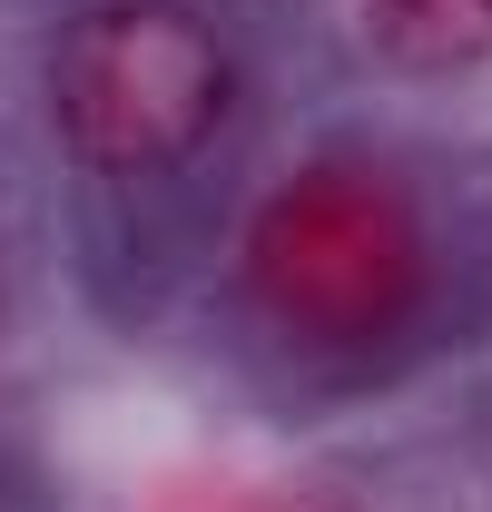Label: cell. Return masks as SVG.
I'll use <instances>...</instances> for the list:
<instances>
[{
	"label": "cell",
	"instance_id": "obj_4",
	"mask_svg": "<svg viewBox=\"0 0 492 512\" xmlns=\"http://www.w3.org/2000/svg\"><path fill=\"white\" fill-rule=\"evenodd\" d=\"M158 512H355L345 493H296V483H178Z\"/></svg>",
	"mask_w": 492,
	"mask_h": 512
},
{
	"label": "cell",
	"instance_id": "obj_3",
	"mask_svg": "<svg viewBox=\"0 0 492 512\" xmlns=\"http://www.w3.org/2000/svg\"><path fill=\"white\" fill-rule=\"evenodd\" d=\"M365 40L394 69H473L492 60V0H365Z\"/></svg>",
	"mask_w": 492,
	"mask_h": 512
},
{
	"label": "cell",
	"instance_id": "obj_2",
	"mask_svg": "<svg viewBox=\"0 0 492 512\" xmlns=\"http://www.w3.org/2000/svg\"><path fill=\"white\" fill-rule=\"evenodd\" d=\"M237 99V60L197 0H89L50 50V119L79 168H168L207 148Z\"/></svg>",
	"mask_w": 492,
	"mask_h": 512
},
{
	"label": "cell",
	"instance_id": "obj_1",
	"mask_svg": "<svg viewBox=\"0 0 492 512\" xmlns=\"http://www.w3.org/2000/svg\"><path fill=\"white\" fill-rule=\"evenodd\" d=\"M246 296L296 345H374L424 306V217L365 158H306L246 217Z\"/></svg>",
	"mask_w": 492,
	"mask_h": 512
}]
</instances>
